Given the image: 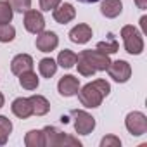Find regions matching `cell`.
<instances>
[{"mask_svg":"<svg viewBox=\"0 0 147 147\" xmlns=\"http://www.w3.org/2000/svg\"><path fill=\"white\" fill-rule=\"evenodd\" d=\"M109 92H111V85L106 80H95L92 83H87L76 94H78V99H80L82 106L94 109V107H99L102 104L104 97H107Z\"/></svg>","mask_w":147,"mask_h":147,"instance_id":"obj_1","label":"cell"},{"mask_svg":"<svg viewBox=\"0 0 147 147\" xmlns=\"http://www.w3.org/2000/svg\"><path fill=\"white\" fill-rule=\"evenodd\" d=\"M42 131H43L45 145H49V147H67V145H71V147H80L82 145V142L78 138L59 131L55 126H45Z\"/></svg>","mask_w":147,"mask_h":147,"instance_id":"obj_2","label":"cell"},{"mask_svg":"<svg viewBox=\"0 0 147 147\" xmlns=\"http://www.w3.org/2000/svg\"><path fill=\"white\" fill-rule=\"evenodd\" d=\"M121 38H123V43H125V50L131 55H138L142 54L144 50V38H142V33L131 26V24H126L121 28Z\"/></svg>","mask_w":147,"mask_h":147,"instance_id":"obj_3","label":"cell"},{"mask_svg":"<svg viewBox=\"0 0 147 147\" xmlns=\"http://www.w3.org/2000/svg\"><path fill=\"white\" fill-rule=\"evenodd\" d=\"M71 116H73V119H75V123H73V125H75L76 133L88 135V133L94 131V128H95V118L92 114H88L87 111L75 109V111H71Z\"/></svg>","mask_w":147,"mask_h":147,"instance_id":"obj_4","label":"cell"},{"mask_svg":"<svg viewBox=\"0 0 147 147\" xmlns=\"http://www.w3.org/2000/svg\"><path fill=\"white\" fill-rule=\"evenodd\" d=\"M78 57H82V59H85L95 71H106L107 69V66L111 64V59H109V54H104V52H100V50H82L80 54H78Z\"/></svg>","mask_w":147,"mask_h":147,"instance_id":"obj_5","label":"cell"},{"mask_svg":"<svg viewBox=\"0 0 147 147\" xmlns=\"http://www.w3.org/2000/svg\"><path fill=\"white\" fill-rule=\"evenodd\" d=\"M125 126L126 130L133 135V137H140L147 131V118L144 113L140 111H133V113H128L126 119H125Z\"/></svg>","mask_w":147,"mask_h":147,"instance_id":"obj_6","label":"cell"},{"mask_svg":"<svg viewBox=\"0 0 147 147\" xmlns=\"http://www.w3.org/2000/svg\"><path fill=\"white\" fill-rule=\"evenodd\" d=\"M109 73V78H113L118 83H126L131 76V66L126 61H114L106 69Z\"/></svg>","mask_w":147,"mask_h":147,"instance_id":"obj_7","label":"cell"},{"mask_svg":"<svg viewBox=\"0 0 147 147\" xmlns=\"http://www.w3.org/2000/svg\"><path fill=\"white\" fill-rule=\"evenodd\" d=\"M24 28H26L30 33H33V35L42 33V31L45 30V19H43L42 12L33 11V9L26 11V12H24Z\"/></svg>","mask_w":147,"mask_h":147,"instance_id":"obj_8","label":"cell"},{"mask_svg":"<svg viewBox=\"0 0 147 147\" xmlns=\"http://www.w3.org/2000/svg\"><path fill=\"white\" fill-rule=\"evenodd\" d=\"M35 45L40 52H52L57 49L59 45V36L54 33V31H42L36 35V40H35Z\"/></svg>","mask_w":147,"mask_h":147,"instance_id":"obj_9","label":"cell"},{"mask_svg":"<svg viewBox=\"0 0 147 147\" xmlns=\"http://www.w3.org/2000/svg\"><path fill=\"white\" fill-rule=\"evenodd\" d=\"M57 90H59V94L62 97H73L80 90V80L76 76H73V75H66V76H62L59 80Z\"/></svg>","mask_w":147,"mask_h":147,"instance_id":"obj_10","label":"cell"},{"mask_svg":"<svg viewBox=\"0 0 147 147\" xmlns=\"http://www.w3.org/2000/svg\"><path fill=\"white\" fill-rule=\"evenodd\" d=\"M52 16H54V19H55V23H59V24H66V23H69V21H73L75 19V16H76V9L73 7L71 4H59L54 11H52Z\"/></svg>","mask_w":147,"mask_h":147,"instance_id":"obj_11","label":"cell"},{"mask_svg":"<svg viewBox=\"0 0 147 147\" xmlns=\"http://www.w3.org/2000/svg\"><path fill=\"white\" fill-rule=\"evenodd\" d=\"M92 28L88 26V24H76L75 28H73L71 31H69V40L73 42V43H78V45H83V43H87L90 38H92Z\"/></svg>","mask_w":147,"mask_h":147,"instance_id":"obj_12","label":"cell"},{"mask_svg":"<svg viewBox=\"0 0 147 147\" xmlns=\"http://www.w3.org/2000/svg\"><path fill=\"white\" fill-rule=\"evenodd\" d=\"M11 109H12L14 116L21 118V119H28L30 116H33L31 102H30V99H26V97H18V99H14Z\"/></svg>","mask_w":147,"mask_h":147,"instance_id":"obj_13","label":"cell"},{"mask_svg":"<svg viewBox=\"0 0 147 147\" xmlns=\"http://www.w3.org/2000/svg\"><path fill=\"white\" fill-rule=\"evenodd\" d=\"M30 69H33V57L28 54H18L11 62V71L18 76L24 71H30Z\"/></svg>","mask_w":147,"mask_h":147,"instance_id":"obj_14","label":"cell"},{"mask_svg":"<svg viewBox=\"0 0 147 147\" xmlns=\"http://www.w3.org/2000/svg\"><path fill=\"white\" fill-rule=\"evenodd\" d=\"M100 12L102 16L109 18V19H114L118 18L121 12H123V4L121 0H104L100 4Z\"/></svg>","mask_w":147,"mask_h":147,"instance_id":"obj_15","label":"cell"},{"mask_svg":"<svg viewBox=\"0 0 147 147\" xmlns=\"http://www.w3.org/2000/svg\"><path fill=\"white\" fill-rule=\"evenodd\" d=\"M28 99L31 102V109H33V114L35 116H45L50 111V102L43 95H31Z\"/></svg>","mask_w":147,"mask_h":147,"instance_id":"obj_16","label":"cell"},{"mask_svg":"<svg viewBox=\"0 0 147 147\" xmlns=\"http://www.w3.org/2000/svg\"><path fill=\"white\" fill-rule=\"evenodd\" d=\"M38 76H36V73H33V69L30 71H24L19 75V85L24 88V90H36L38 88Z\"/></svg>","mask_w":147,"mask_h":147,"instance_id":"obj_17","label":"cell"},{"mask_svg":"<svg viewBox=\"0 0 147 147\" xmlns=\"http://www.w3.org/2000/svg\"><path fill=\"white\" fill-rule=\"evenodd\" d=\"M76 61H78V54H75L73 50H69V49H64V50L59 52L55 62H57V66L69 69V67H73V66L76 64Z\"/></svg>","mask_w":147,"mask_h":147,"instance_id":"obj_18","label":"cell"},{"mask_svg":"<svg viewBox=\"0 0 147 147\" xmlns=\"http://www.w3.org/2000/svg\"><path fill=\"white\" fill-rule=\"evenodd\" d=\"M38 71H40V75L43 78H52L55 75V71H57V62L52 57H43L38 62Z\"/></svg>","mask_w":147,"mask_h":147,"instance_id":"obj_19","label":"cell"},{"mask_svg":"<svg viewBox=\"0 0 147 147\" xmlns=\"http://www.w3.org/2000/svg\"><path fill=\"white\" fill-rule=\"evenodd\" d=\"M24 145L26 147H43L45 140H43V131L42 130H31L26 133L24 137Z\"/></svg>","mask_w":147,"mask_h":147,"instance_id":"obj_20","label":"cell"},{"mask_svg":"<svg viewBox=\"0 0 147 147\" xmlns=\"http://www.w3.org/2000/svg\"><path fill=\"white\" fill-rule=\"evenodd\" d=\"M12 131V123L9 118L0 116V145H5L9 140V135Z\"/></svg>","mask_w":147,"mask_h":147,"instance_id":"obj_21","label":"cell"},{"mask_svg":"<svg viewBox=\"0 0 147 147\" xmlns=\"http://www.w3.org/2000/svg\"><path fill=\"white\" fill-rule=\"evenodd\" d=\"M118 49H119V45H118V42H116V38L113 35H109V38L106 42H99L97 43V50H100L104 54H116Z\"/></svg>","mask_w":147,"mask_h":147,"instance_id":"obj_22","label":"cell"},{"mask_svg":"<svg viewBox=\"0 0 147 147\" xmlns=\"http://www.w3.org/2000/svg\"><path fill=\"white\" fill-rule=\"evenodd\" d=\"M12 16H14V11H12L11 4L5 2V0H0V24L11 23L12 21Z\"/></svg>","mask_w":147,"mask_h":147,"instance_id":"obj_23","label":"cell"},{"mask_svg":"<svg viewBox=\"0 0 147 147\" xmlns=\"http://www.w3.org/2000/svg\"><path fill=\"white\" fill-rule=\"evenodd\" d=\"M14 36H16V28H14L12 24H9V23L0 24V42H2V43L12 42Z\"/></svg>","mask_w":147,"mask_h":147,"instance_id":"obj_24","label":"cell"},{"mask_svg":"<svg viewBox=\"0 0 147 147\" xmlns=\"http://www.w3.org/2000/svg\"><path fill=\"white\" fill-rule=\"evenodd\" d=\"M76 67H78V73H80L82 76H94V75H95V69H94L85 59H82V57H78Z\"/></svg>","mask_w":147,"mask_h":147,"instance_id":"obj_25","label":"cell"},{"mask_svg":"<svg viewBox=\"0 0 147 147\" xmlns=\"http://www.w3.org/2000/svg\"><path fill=\"white\" fill-rule=\"evenodd\" d=\"M7 2L11 4L12 11H16V12H21V14L31 9V0H7Z\"/></svg>","mask_w":147,"mask_h":147,"instance_id":"obj_26","label":"cell"},{"mask_svg":"<svg viewBox=\"0 0 147 147\" xmlns=\"http://www.w3.org/2000/svg\"><path fill=\"white\" fill-rule=\"evenodd\" d=\"M119 145H121V140L114 135H106L100 140V147H119Z\"/></svg>","mask_w":147,"mask_h":147,"instance_id":"obj_27","label":"cell"},{"mask_svg":"<svg viewBox=\"0 0 147 147\" xmlns=\"http://www.w3.org/2000/svg\"><path fill=\"white\" fill-rule=\"evenodd\" d=\"M61 2H62V0H40V9L45 11V12H50V11H54Z\"/></svg>","mask_w":147,"mask_h":147,"instance_id":"obj_28","label":"cell"},{"mask_svg":"<svg viewBox=\"0 0 147 147\" xmlns=\"http://www.w3.org/2000/svg\"><path fill=\"white\" fill-rule=\"evenodd\" d=\"M135 5H137L140 11H145V9H147V0H135Z\"/></svg>","mask_w":147,"mask_h":147,"instance_id":"obj_29","label":"cell"},{"mask_svg":"<svg viewBox=\"0 0 147 147\" xmlns=\"http://www.w3.org/2000/svg\"><path fill=\"white\" fill-rule=\"evenodd\" d=\"M145 23H147V18H145V16H142V18H140V28H142V31H144V33L147 31V24H145Z\"/></svg>","mask_w":147,"mask_h":147,"instance_id":"obj_30","label":"cell"},{"mask_svg":"<svg viewBox=\"0 0 147 147\" xmlns=\"http://www.w3.org/2000/svg\"><path fill=\"white\" fill-rule=\"evenodd\" d=\"M4 104H5V97H4V94L0 92V109L4 107Z\"/></svg>","mask_w":147,"mask_h":147,"instance_id":"obj_31","label":"cell"},{"mask_svg":"<svg viewBox=\"0 0 147 147\" xmlns=\"http://www.w3.org/2000/svg\"><path fill=\"white\" fill-rule=\"evenodd\" d=\"M78 2H82V4H95L99 0H78Z\"/></svg>","mask_w":147,"mask_h":147,"instance_id":"obj_32","label":"cell"}]
</instances>
